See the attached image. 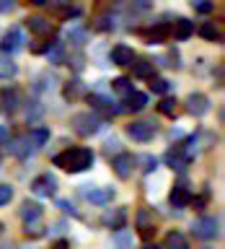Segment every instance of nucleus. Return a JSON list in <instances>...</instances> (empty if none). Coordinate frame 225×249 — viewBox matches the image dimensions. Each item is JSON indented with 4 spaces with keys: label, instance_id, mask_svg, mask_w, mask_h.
Masks as SVG:
<instances>
[{
    "label": "nucleus",
    "instance_id": "nucleus-14",
    "mask_svg": "<svg viewBox=\"0 0 225 249\" xmlns=\"http://www.w3.org/2000/svg\"><path fill=\"white\" fill-rule=\"evenodd\" d=\"M184 109H186V114H192V117H205L209 109H212V101H209L207 93H202V91H192L189 96H186L184 101Z\"/></svg>",
    "mask_w": 225,
    "mask_h": 249
},
{
    "label": "nucleus",
    "instance_id": "nucleus-15",
    "mask_svg": "<svg viewBox=\"0 0 225 249\" xmlns=\"http://www.w3.org/2000/svg\"><path fill=\"white\" fill-rule=\"evenodd\" d=\"M135 163H137V156L122 151L112 159V171L116 174V179H129L132 171H135Z\"/></svg>",
    "mask_w": 225,
    "mask_h": 249
},
{
    "label": "nucleus",
    "instance_id": "nucleus-38",
    "mask_svg": "<svg viewBox=\"0 0 225 249\" xmlns=\"http://www.w3.org/2000/svg\"><path fill=\"white\" fill-rule=\"evenodd\" d=\"M54 205L60 208V213H62V215H70V218H80V210L75 208V202H73V200H65V197H60L57 202H54Z\"/></svg>",
    "mask_w": 225,
    "mask_h": 249
},
{
    "label": "nucleus",
    "instance_id": "nucleus-36",
    "mask_svg": "<svg viewBox=\"0 0 225 249\" xmlns=\"http://www.w3.org/2000/svg\"><path fill=\"white\" fill-rule=\"evenodd\" d=\"M158 112H161L163 117H171V120H174V117L178 114V101L171 99V96H163L161 104H158Z\"/></svg>",
    "mask_w": 225,
    "mask_h": 249
},
{
    "label": "nucleus",
    "instance_id": "nucleus-7",
    "mask_svg": "<svg viewBox=\"0 0 225 249\" xmlns=\"http://www.w3.org/2000/svg\"><path fill=\"white\" fill-rule=\"evenodd\" d=\"M29 190L36 195V197H54L60 190V182L57 177L52 174V171H42V174H36L34 179H31Z\"/></svg>",
    "mask_w": 225,
    "mask_h": 249
},
{
    "label": "nucleus",
    "instance_id": "nucleus-18",
    "mask_svg": "<svg viewBox=\"0 0 225 249\" xmlns=\"http://www.w3.org/2000/svg\"><path fill=\"white\" fill-rule=\"evenodd\" d=\"M135 57L137 54L129 44H114L112 52H109V60H112V65H116V68H129Z\"/></svg>",
    "mask_w": 225,
    "mask_h": 249
},
{
    "label": "nucleus",
    "instance_id": "nucleus-41",
    "mask_svg": "<svg viewBox=\"0 0 225 249\" xmlns=\"http://www.w3.org/2000/svg\"><path fill=\"white\" fill-rule=\"evenodd\" d=\"M137 163H143L140 169H143L145 174H153V171L158 169V159H155V156H150V153H143V156L137 159Z\"/></svg>",
    "mask_w": 225,
    "mask_h": 249
},
{
    "label": "nucleus",
    "instance_id": "nucleus-10",
    "mask_svg": "<svg viewBox=\"0 0 225 249\" xmlns=\"http://www.w3.org/2000/svg\"><path fill=\"white\" fill-rule=\"evenodd\" d=\"M137 34L145 39V44H163L171 39V21H155L147 29H137Z\"/></svg>",
    "mask_w": 225,
    "mask_h": 249
},
{
    "label": "nucleus",
    "instance_id": "nucleus-46",
    "mask_svg": "<svg viewBox=\"0 0 225 249\" xmlns=\"http://www.w3.org/2000/svg\"><path fill=\"white\" fill-rule=\"evenodd\" d=\"M132 8L140 13H145V11H150L153 8V0H132Z\"/></svg>",
    "mask_w": 225,
    "mask_h": 249
},
{
    "label": "nucleus",
    "instance_id": "nucleus-17",
    "mask_svg": "<svg viewBox=\"0 0 225 249\" xmlns=\"http://www.w3.org/2000/svg\"><path fill=\"white\" fill-rule=\"evenodd\" d=\"M52 11H54V16H57L60 21H75V18H80V16H83V8L75 5V3H70V0H54Z\"/></svg>",
    "mask_w": 225,
    "mask_h": 249
},
{
    "label": "nucleus",
    "instance_id": "nucleus-37",
    "mask_svg": "<svg viewBox=\"0 0 225 249\" xmlns=\"http://www.w3.org/2000/svg\"><path fill=\"white\" fill-rule=\"evenodd\" d=\"M23 236L26 239H42V236H47V226H42V221L39 223H23Z\"/></svg>",
    "mask_w": 225,
    "mask_h": 249
},
{
    "label": "nucleus",
    "instance_id": "nucleus-21",
    "mask_svg": "<svg viewBox=\"0 0 225 249\" xmlns=\"http://www.w3.org/2000/svg\"><path fill=\"white\" fill-rule=\"evenodd\" d=\"M91 190H83V195H85V200L88 202H93V205H109V202L114 200V187H93V184H88Z\"/></svg>",
    "mask_w": 225,
    "mask_h": 249
},
{
    "label": "nucleus",
    "instance_id": "nucleus-20",
    "mask_svg": "<svg viewBox=\"0 0 225 249\" xmlns=\"http://www.w3.org/2000/svg\"><path fill=\"white\" fill-rule=\"evenodd\" d=\"M23 26H26L31 34H36V36H49L54 31L52 21L47 18V16H29V18H23Z\"/></svg>",
    "mask_w": 225,
    "mask_h": 249
},
{
    "label": "nucleus",
    "instance_id": "nucleus-48",
    "mask_svg": "<svg viewBox=\"0 0 225 249\" xmlns=\"http://www.w3.org/2000/svg\"><path fill=\"white\" fill-rule=\"evenodd\" d=\"M31 5H36V8H44V5H52L54 0H29Z\"/></svg>",
    "mask_w": 225,
    "mask_h": 249
},
{
    "label": "nucleus",
    "instance_id": "nucleus-49",
    "mask_svg": "<svg viewBox=\"0 0 225 249\" xmlns=\"http://www.w3.org/2000/svg\"><path fill=\"white\" fill-rule=\"evenodd\" d=\"M0 249H18L13 241H0Z\"/></svg>",
    "mask_w": 225,
    "mask_h": 249
},
{
    "label": "nucleus",
    "instance_id": "nucleus-11",
    "mask_svg": "<svg viewBox=\"0 0 225 249\" xmlns=\"http://www.w3.org/2000/svg\"><path fill=\"white\" fill-rule=\"evenodd\" d=\"M192 195H194V192H192L189 182H186V177H181L174 187H171V192H168V205H171V208H176V210L189 208Z\"/></svg>",
    "mask_w": 225,
    "mask_h": 249
},
{
    "label": "nucleus",
    "instance_id": "nucleus-40",
    "mask_svg": "<svg viewBox=\"0 0 225 249\" xmlns=\"http://www.w3.org/2000/svg\"><path fill=\"white\" fill-rule=\"evenodd\" d=\"M209 197H212V192H209V187H205V190H202V195H192V202H189V205H194V210H205L207 202H209Z\"/></svg>",
    "mask_w": 225,
    "mask_h": 249
},
{
    "label": "nucleus",
    "instance_id": "nucleus-43",
    "mask_svg": "<svg viewBox=\"0 0 225 249\" xmlns=\"http://www.w3.org/2000/svg\"><path fill=\"white\" fill-rule=\"evenodd\" d=\"M13 195H16V190H13L11 184H0V208L8 205V202L13 200Z\"/></svg>",
    "mask_w": 225,
    "mask_h": 249
},
{
    "label": "nucleus",
    "instance_id": "nucleus-29",
    "mask_svg": "<svg viewBox=\"0 0 225 249\" xmlns=\"http://www.w3.org/2000/svg\"><path fill=\"white\" fill-rule=\"evenodd\" d=\"M129 68H132V75H135V78H153L155 62L147 60V57H135Z\"/></svg>",
    "mask_w": 225,
    "mask_h": 249
},
{
    "label": "nucleus",
    "instance_id": "nucleus-5",
    "mask_svg": "<svg viewBox=\"0 0 225 249\" xmlns=\"http://www.w3.org/2000/svg\"><path fill=\"white\" fill-rule=\"evenodd\" d=\"M124 132L135 143H150L155 138V132H158V124L150 120H132L129 124H124Z\"/></svg>",
    "mask_w": 225,
    "mask_h": 249
},
{
    "label": "nucleus",
    "instance_id": "nucleus-22",
    "mask_svg": "<svg viewBox=\"0 0 225 249\" xmlns=\"http://www.w3.org/2000/svg\"><path fill=\"white\" fill-rule=\"evenodd\" d=\"M116 26H119V13H114L112 8L104 13L96 16V21H93V29L96 31H104V34H109V31H116Z\"/></svg>",
    "mask_w": 225,
    "mask_h": 249
},
{
    "label": "nucleus",
    "instance_id": "nucleus-33",
    "mask_svg": "<svg viewBox=\"0 0 225 249\" xmlns=\"http://www.w3.org/2000/svg\"><path fill=\"white\" fill-rule=\"evenodd\" d=\"M112 91L116 93V96H122V99H127L132 91H135V86H132V81L127 75H119V78H114L112 81Z\"/></svg>",
    "mask_w": 225,
    "mask_h": 249
},
{
    "label": "nucleus",
    "instance_id": "nucleus-39",
    "mask_svg": "<svg viewBox=\"0 0 225 249\" xmlns=\"http://www.w3.org/2000/svg\"><path fill=\"white\" fill-rule=\"evenodd\" d=\"M189 5L194 8V13H202V16H209L215 11V0H189Z\"/></svg>",
    "mask_w": 225,
    "mask_h": 249
},
{
    "label": "nucleus",
    "instance_id": "nucleus-12",
    "mask_svg": "<svg viewBox=\"0 0 225 249\" xmlns=\"http://www.w3.org/2000/svg\"><path fill=\"white\" fill-rule=\"evenodd\" d=\"M135 229H137V236L145 241V244H150V239L155 236V231H158V226L153 221V213L147 208H140L135 213Z\"/></svg>",
    "mask_w": 225,
    "mask_h": 249
},
{
    "label": "nucleus",
    "instance_id": "nucleus-27",
    "mask_svg": "<svg viewBox=\"0 0 225 249\" xmlns=\"http://www.w3.org/2000/svg\"><path fill=\"white\" fill-rule=\"evenodd\" d=\"M197 31H199V36L205 39V42H212V44L223 42V29H220V23H217V21H205Z\"/></svg>",
    "mask_w": 225,
    "mask_h": 249
},
{
    "label": "nucleus",
    "instance_id": "nucleus-4",
    "mask_svg": "<svg viewBox=\"0 0 225 249\" xmlns=\"http://www.w3.org/2000/svg\"><path fill=\"white\" fill-rule=\"evenodd\" d=\"M85 101L91 104V112H96L98 117H101V114H104V117H116V114H122V107L116 104L112 96H106V93L91 91V93H85Z\"/></svg>",
    "mask_w": 225,
    "mask_h": 249
},
{
    "label": "nucleus",
    "instance_id": "nucleus-26",
    "mask_svg": "<svg viewBox=\"0 0 225 249\" xmlns=\"http://www.w3.org/2000/svg\"><path fill=\"white\" fill-rule=\"evenodd\" d=\"M161 249H192V244H189V236H186V233L171 229L166 233V239H163V247Z\"/></svg>",
    "mask_w": 225,
    "mask_h": 249
},
{
    "label": "nucleus",
    "instance_id": "nucleus-53",
    "mask_svg": "<svg viewBox=\"0 0 225 249\" xmlns=\"http://www.w3.org/2000/svg\"><path fill=\"white\" fill-rule=\"evenodd\" d=\"M202 249H212V247H202Z\"/></svg>",
    "mask_w": 225,
    "mask_h": 249
},
{
    "label": "nucleus",
    "instance_id": "nucleus-24",
    "mask_svg": "<svg viewBox=\"0 0 225 249\" xmlns=\"http://www.w3.org/2000/svg\"><path fill=\"white\" fill-rule=\"evenodd\" d=\"M85 93H88V89H85V83L80 81V78H70V81L62 86V96H65V101L85 99Z\"/></svg>",
    "mask_w": 225,
    "mask_h": 249
},
{
    "label": "nucleus",
    "instance_id": "nucleus-1",
    "mask_svg": "<svg viewBox=\"0 0 225 249\" xmlns=\"http://www.w3.org/2000/svg\"><path fill=\"white\" fill-rule=\"evenodd\" d=\"M93 161H96V153L88 145H67L65 151L52 156L54 166H60L67 174H83V171H88L93 166Z\"/></svg>",
    "mask_w": 225,
    "mask_h": 249
},
{
    "label": "nucleus",
    "instance_id": "nucleus-45",
    "mask_svg": "<svg viewBox=\"0 0 225 249\" xmlns=\"http://www.w3.org/2000/svg\"><path fill=\"white\" fill-rule=\"evenodd\" d=\"M16 8H18V0H0V13H13Z\"/></svg>",
    "mask_w": 225,
    "mask_h": 249
},
{
    "label": "nucleus",
    "instance_id": "nucleus-19",
    "mask_svg": "<svg viewBox=\"0 0 225 249\" xmlns=\"http://www.w3.org/2000/svg\"><path fill=\"white\" fill-rule=\"evenodd\" d=\"M18 215H21L23 223H39V221H42V215H44V208H42V202L26 197L21 202V208H18Z\"/></svg>",
    "mask_w": 225,
    "mask_h": 249
},
{
    "label": "nucleus",
    "instance_id": "nucleus-44",
    "mask_svg": "<svg viewBox=\"0 0 225 249\" xmlns=\"http://www.w3.org/2000/svg\"><path fill=\"white\" fill-rule=\"evenodd\" d=\"M104 153L109 156V159H112V153L116 156V153H122V148H119V140L116 138H109L106 143H104Z\"/></svg>",
    "mask_w": 225,
    "mask_h": 249
},
{
    "label": "nucleus",
    "instance_id": "nucleus-32",
    "mask_svg": "<svg viewBox=\"0 0 225 249\" xmlns=\"http://www.w3.org/2000/svg\"><path fill=\"white\" fill-rule=\"evenodd\" d=\"M147 89L153 93H158V96H168V91L174 89V83L166 81L163 75H153V78H147Z\"/></svg>",
    "mask_w": 225,
    "mask_h": 249
},
{
    "label": "nucleus",
    "instance_id": "nucleus-34",
    "mask_svg": "<svg viewBox=\"0 0 225 249\" xmlns=\"http://www.w3.org/2000/svg\"><path fill=\"white\" fill-rule=\"evenodd\" d=\"M18 75V65L11 60V57H3L0 54V81H13Z\"/></svg>",
    "mask_w": 225,
    "mask_h": 249
},
{
    "label": "nucleus",
    "instance_id": "nucleus-6",
    "mask_svg": "<svg viewBox=\"0 0 225 249\" xmlns=\"http://www.w3.org/2000/svg\"><path fill=\"white\" fill-rule=\"evenodd\" d=\"M23 107V96L18 91V86H0V114L3 117H13L18 109Z\"/></svg>",
    "mask_w": 225,
    "mask_h": 249
},
{
    "label": "nucleus",
    "instance_id": "nucleus-2",
    "mask_svg": "<svg viewBox=\"0 0 225 249\" xmlns=\"http://www.w3.org/2000/svg\"><path fill=\"white\" fill-rule=\"evenodd\" d=\"M70 130H73L78 138H93L104 130V117H98L96 112H91V109L75 112L70 117Z\"/></svg>",
    "mask_w": 225,
    "mask_h": 249
},
{
    "label": "nucleus",
    "instance_id": "nucleus-16",
    "mask_svg": "<svg viewBox=\"0 0 225 249\" xmlns=\"http://www.w3.org/2000/svg\"><path fill=\"white\" fill-rule=\"evenodd\" d=\"M65 39H67V44L73 47L75 52H80L85 44H88V39H91V31L83 26V23H75V26H67L65 31Z\"/></svg>",
    "mask_w": 225,
    "mask_h": 249
},
{
    "label": "nucleus",
    "instance_id": "nucleus-47",
    "mask_svg": "<svg viewBox=\"0 0 225 249\" xmlns=\"http://www.w3.org/2000/svg\"><path fill=\"white\" fill-rule=\"evenodd\" d=\"M215 86H217V89H220V86H223V65H217V70H215Z\"/></svg>",
    "mask_w": 225,
    "mask_h": 249
},
{
    "label": "nucleus",
    "instance_id": "nucleus-52",
    "mask_svg": "<svg viewBox=\"0 0 225 249\" xmlns=\"http://www.w3.org/2000/svg\"><path fill=\"white\" fill-rule=\"evenodd\" d=\"M23 249H36V247H23Z\"/></svg>",
    "mask_w": 225,
    "mask_h": 249
},
{
    "label": "nucleus",
    "instance_id": "nucleus-23",
    "mask_svg": "<svg viewBox=\"0 0 225 249\" xmlns=\"http://www.w3.org/2000/svg\"><path fill=\"white\" fill-rule=\"evenodd\" d=\"M147 104H150V99H147V93L143 91H132L127 99H124V107H122V112H132V114H137V112H145Z\"/></svg>",
    "mask_w": 225,
    "mask_h": 249
},
{
    "label": "nucleus",
    "instance_id": "nucleus-30",
    "mask_svg": "<svg viewBox=\"0 0 225 249\" xmlns=\"http://www.w3.org/2000/svg\"><path fill=\"white\" fill-rule=\"evenodd\" d=\"M23 109H26V122L31 124V122H39L44 117V104L39 99H34L31 96L29 101H23Z\"/></svg>",
    "mask_w": 225,
    "mask_h": 249
},
{
    "label": "nucleus",
    "instance_id": "nucleus-8",
    "mask_svg": "<svg viewBox=\"0 0 225 249\" xmlns=\"http://www.w3.org/2000/svg\"><path fill=\"white\" fill-rule=\"evenodd\" d=\"M127 218H129L127 208H124V205H116V208H104V213L98 215V223L114 233V231L127 229Z\"/></svg>",
    "mask_w": 225,
    "mask_h": 249
},
{
    "label": "nucleus",
    "instance_id": "nucleus-25",
    "mask_svg": "<svg viewBox=\"0 0 225 249\" xmlns=\"http://www.w3.org/2000/svg\"><path fill=\"white\" fill-rule=\"evenodd\" d=\"M192 34H194V21H189V18L171 21V36H174L176 42H186Z\"/></svg>",
    "mask_w": 225,
    "mask_h": 249
},
{
    "label": "nucleus",
    "instance_id": "nucleus-13",
    "mask_svg": "<svg viewBox=\"0 0 225 249\" xmlns=\"http://www.w3.org/2000/svg\"><path fill=\"white\" fill-rule=\"evenodd\" d=\"M23 50V31L21 26H11L0 39V54L3 57H13L16 52Z\"/></svg>",
    "mask_w": 225,
    "mask_h": 249
},
{
    "label": "nucleus",
    "instance_id": "nucleus-50",
    "mask_svg": "<svg viewBox=\"0 0 225 249\" xmlns=\"http://www.w3.org/2000/svg\"><path fill=\"white\" fill-rule=\"evenodd\" d=\"M140 249H161V247H155V244H143Z\"/></svg>",
    "mask_w": 225,
    "mask_h": 249
},
{
    "label": "nucleus",
    "instance_id": "nucleus-9",
    "mask_svg": "<svg viewBox=\"0 0 225 249\" xmlns=\"http://www.w3.org/2000/svg\"><path fill=\"white\" fill-rule=\"evenodd\" d=\"M163 161H166V166H168L171 171H178V174H184L186 166H189V163L194 161V156L186 153V148H184L181 143H176L174 148H168V151H166Z\"/></svg>",
    "mask_w": 225,
    "mask_h": 249
},
{
    "label": "nucleus",
    "instance_id": "nucleus-31",
    "mask_svg": "<svg viewBox=\"0 0 225 249\" xmlns=\"http://www.w3.org/2000/svg\"><path fill=\"white\" fill-rule=\"evenodd\" d=\"M47 60L52 62V65H65V60H67V50H65V42H54L49 50H47Z\"/></svg>",
    "mask_w": 225,
    "mask_h": 249
},
{
    "label": "nucleus",
    "instance_id": "nucleus-42",
    "mask_svg": "<svg viewBox=\"0 0 225 249\" xmlns=\"http://www.w3.org/2000/svg\"><path fill=\"white\" fill-rule=\"evenodd\" d=\"M67 65L75 70V73H83V68H85V57H83V52H73V54H67Z\"/></svg>",
    "mask_w": 225,
    "mask_h": 249
},
{
    "label": "nucleus",
    "instance_id": "nucleus-28",
    "mask_svg": "<svg viewBox=\"0 0 225 249\" xmlns=\"http://www.w3.org/2000/svg\"><path fill=\"white\" fill-rule=\"evenodd\" d=\"M49 135H52L49 127H44V124H42V127H31V130L26 132V140L31 143V148H34V151H39V148H44L47 143H49Z\"/></svg>",
    "mask_w": 225,
    "mask_h": 249
},
{
    "label": "nucleus",
    "instance_id": "nucleus-51",
    "mask_svg": "<svg viewBox=\"0 0 225 249\" xmlns=\"http://www.w3.org/2000/svg\"><path fill=\"white\" fill-rule=\"evenodd\" d=\"M3 233H5V223L0 221V236H3Z\"/></svg>",
    "mask_w": 225,
    "mask_h": 249
},
{
    "label": "nucleus",
    "instance_id": "nucleus-3",
    "mask_svg": "<svg viewBox=\"0 0 225 249\" xmlns=\"http://www.w3.org/2000/svg\"><path fill=\"white\" fill-rule=\"evenodd\" d=\"M189 229H192V236L199 239V241H217L223 233L220 231V218H215V215H199Z\"/></svg>",
    "mask_w": 225,
    "mask_h": 249
},
{
    "label": "nucleus",
    "instance_id": "nucleus-35",
    "mask_svg": "<svg viewBox=\"0 0 225 249\" xmlns=\"http://www.w3.org/2000/svg\"><path fill=\"white\" fill-rule=\"evenodd\" d=\"M112 244L116 249H132V231L122 229V231H114L112 233Z\"/></svg>",
    "mask_w": 225,
    "mask_h": 249
}]
</instances>
